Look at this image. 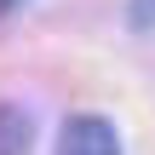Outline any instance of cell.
Wrapping results in <instances>:
<instances>
[{"label": "cell", "mask_w": 155, "mask_h": 155, "mask_svg": "<svg viewBox=\"0 0 155 155\" xmlns=\"http://www.w3.org/2000/svg\"><path fill=\"white\" fill-rule=\"evenodd\" d=\"M58 155H121V138L104 115H69L58 132Z\"/></svg>", "instance_id": "6da1fadb"}, {"label": "cell", "mask_w": 155, "mask_h": 155, "mask_svg": "<svg viewBox=\"0 0 155 155\" xmlns=\"http://www.w3.org/2000/svg\"><path fill=\"white\" fill-rule=\"evenodd\" d=\"M35 150V121L23 104H0V155H29Z\"/></svg>", "instance_id": "7a4b0ae2"}, {"label": "cell", "mask_w": 155, "mask_h": 155, "mask_svg": "<svg viewBox=\"0 0 155 155\" xmlns=\"http://www.w3.org/2000/svg\"><path fill=\"white\" fill-rule=\"evenodd\" d=\"M127 23L132 29H155V0H127Z\"/></svg>", "instance_id": "3957f363"}]
</instances>
